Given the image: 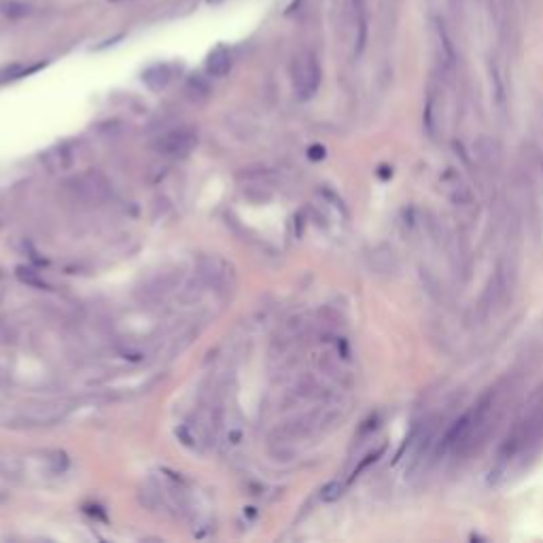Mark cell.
Instances as JSON below:
<instances>
[{
    "mask_svg": "<svg viewBox=\"0 0 543 543\" xmlns=\"http://www.w3.org/2000/svg\"><path fill=\"white\" fill-rule=\"evenodd\" d=\"M320 64L316 60V56L312 52H304L295 58L293 62V87L295 93L302 102H308L310 98H314V93L318 91L320 85Z\"/></svg>",
    "mask_w": 543,
    "mask_h": 543,
    "instance_id": "obj_1",
    "label": "cell"
},
{
    "mask_svg": "<svg viewBox=\"0 0 543 543\" xmlns=\"http://www.w3.org/2000/svg\"><path fill=\"white\" fill-rule=\"evenodd\" d=\"M197 144V134L189 128H177L162 134L155 142L157 153L166 157H185L193 151Z\"/></svg>",
    "mask_w": 543,
    "mask_h": 543,
    "instance_id": "obj_2",
    "label": "cell"
},
{
    "mask_svg": "<svg viewBox=\"0 0 543 543\" xmlns=\"http://www.w3.org/2000/svg\"><path fill=\"white\" fill-rule=\"evenodd\" d=\"M204 68H206V75L208 77H214V79L225 77L228 72L232 70V54H230V49L223 47V45L214 47L212 52L208 54V58H206Z\"/></svg>",
    "mask_w": 543,
    "mask_h": 543,
    "instance_id": "obj_3",
    "label": "cell"
},
{
    "mask_svg": "<svg viewBox=\"0 0 543 543\" xmlns=\"http://www.w3.org/2000/svg\"><path fill=\"white\" fill-rule=\"evenodd\" d=\"M435 32H437V43H439V56H441V62L448 70H454V64H456V49H454V43L450 38V32L446 28V23L441 19L435 21Z\"/></svg>",
    "mask_w": 543,
    "mask_h": 543,
    "instance_id": "obj_4",
    "label": "cell"
},
{
    "mask_svg": "<svg viewBox=\"0 0 543 543\" xmlns=\"http://www.w3.org/2000/svg\"><path fill=\"white\" fill-rule=\"evenodd\" d=\"M142 81L149 85L151 89H164L168 83H170V68L164 66V64H157V66H151L149 70L142 75Z\"/></svg>",
    "mask_w": 543,
    "mask_h": 543,
    "instance_id": "obj_5",
    "label": "cell"
},
{
    "mask_svg": "<svg viewBox=\"0 0 543 543\" xmlns=\"http://www.w3.org/2000/svg\"><path fill=\"white\" fill-rule=\"evenodd\" d=\"M423 123H425V130L431 138H435L437 134V119H435V96L429 93L427 98V104H425V113H423Z\"/></svg>",
    "mask_w": 543,
    "mask_h": 543,
    "instance_id": "obj_6",
    "label": "cell"
},
{
    "mask_svg": "<svg viewBox=\"0 0 543 543\" xmlns=\"http://www.w3.org/2000/svg\"><path fill=\"white\" fill-rule=\"evenodd\" d=\"M490 81L495 85V100L499 107L505 104V85H503V77H501V70L497 64H490Z\"/></svg>",
    "mask_w": 543,
    "mask_h": 543,
    "instance_id": "obj_7",
    "label": "cell"
},
{
    "mask_svg": "<svg viewBox=\"0 0 543 543\" xmlns=\"http://www.w3.org/2000/svg\"><path fill=\"white\" fill-rule=\"evenodd\" d=\"M0 13L9 17H23L30 13V7L23 3H15V0H5V3H0Z\"/></svg>",
    "mask_w": 543,
    "mask_h": 543,
    "instance_id": "obj_8",
    "label": "cell"
},
{
    "mask_svg": "<svg viewBox=\"0 0 543 543\" xmlns=\"http://www.w3.org/2000/svg\"><path fill=\"white\" fill-rule=\"evenodd\" d=\"M342 492H344V484L333 480V482L323 486V490H320V499H323L325 503H333L342 497Z\"/></svg>",
    "mask_w": 543,
    "mask_h": 543,
    "instance_id": "obj_9",
    "label": "cell"
},
{
    "mask_svg": "<svg viewBox=\"0 0 543 543\" xmlns=\"http://www.w3.org/2000/svg\"><path fill=\"white\" fill-rule=\"evenodd\" d=\"M384 452H386V446H380L378 450H374V452H369V454H367V456H365V458H363V461H361V463L357 465V469H355V472H353V478H351V480H355V478H357V476H359V474L363 472V469H367L369 465H374V463H378V458H380V456H382Z\"/></svg>",
    "mask_w": 543,
    "mask_h": 543,
    "instance_id": "obj_10",
    "label": "cell"
},
{
    "mask_svg": "<svg viewBox=\"0 0 543 543\" xmlns=\"http://www.w3.org/2000/svg\"><path fill=\"white\" fill-rule=\"evenodd\" d=\"M310 157H312V159L325 157V149H320V146H312V149H310Z\"/></svg>",
    "mask_w": 543,
    "mask_h": 543,
    "instance_id": "obj_11",
    "label": "cell"
},
{
    "mask_svg": "<svg viewBox=\"0 0 543 543\" xmlns=\"http://www.w3.org/2000/svg\"><path fill=\"white\" fill-rule=\"evenodd\" d=\"M208 5H217V3H221V0H206Z\"/></svg>",
    "mask_w": 543,
    "mask_h": 543,
    "instance_id": "obj_12",
    "label": "cell"
},
{
    "mask_svg": "<svg viewBox=\"0 0 543 543\" xmlns=\"http://www.w3.org/2000/svg\"><path fill=\"white\" fill-rule=\"evenodd\" d=\"M113 3H119V0H113Z\"/></svg>",
    "mask_w": 543,
    "mask_h": 543,
    "instance_id": "obj_13",
    "label": "cell"
}]
</instances>
